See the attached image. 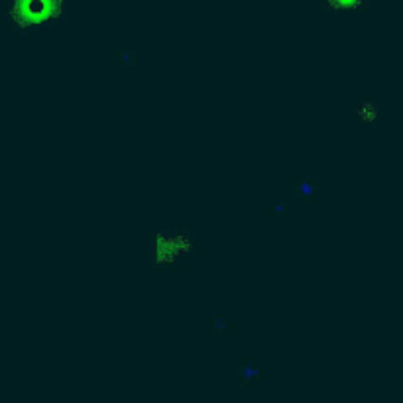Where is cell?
<instances>
[{
	"mask_svg": "<svg viewBox=\"0 0 403 403\" xmlns=\"http://www.w3.org/2000/svg\"><path fill=\"white\" fill-rule=\"evenodd\" d=\"M65 12L63 0H10L6 16L18 30L40 28L59 20Z\"/></svg>",
	"mask_w": 403,
	"mask_h": 403,
	"instance_id": "obj_1",
	"label": "cell"
},
{
	"mask_svg": "<svg viewBox=\"0 0 403 403\" xmlns=\"http://www.w3.org/2000/svg\"><path fill=\"white\" fill-rule=\"evenodd\" d=\"M366 4V0H324V6L328 10H339V12H352V10H360L364 8Z\"/></svg>",
	"mask_w": 403,
	"mask_h": 403,
	"instance_id": "obj_4",
	"label": "cell"
},
{
	"mask_svg": "<svg viewBox=\"0 0 403 403\" xmlns=\"http://www.w3.org/2000/svg\"><path fill=\"white\" fill-rule=\"evenodd\" d=\"M152 262L156 266H171L183 260L195 248V240L185 230L156 228L150 238Z\"/></svg>",
	"mask_w": 403,
	"mask_h": 403,
	"instance_id": "obj_2",
	"label": "cell"
},
{
	"mask_svg": "<svg viewBox=\"0 0 403 403\" xmlns=\"http://www.w3.org/2000/svg\"><path fill=\"white\" fill-rule=\"evenodd\" d=\"M354 113H356V118L364 124H372L378 120L380 116V106L370 100V98H360L356 102V108H354Z\"/></svg>",
	"mask_w": 403,
	"mask_h": 403,
	"instance_id": "obj_3",
	"label": "cell"
}]
</instances>
